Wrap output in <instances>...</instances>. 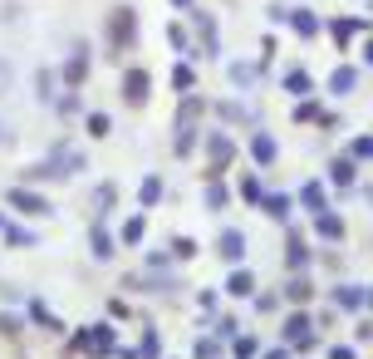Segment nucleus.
Here are the masks:
<instances>
[{
  "label": "nucleus",
  "mask_w": 373,
  "mask_h": 359,
  "mask_svg": "<svg viewBox=\"0 0 373 359\" xmlns=\"http://www.w3.org/2000/svg\"><path fill=\"white\" fill-rule=\"evenodd\" d=\"M128 40H133V15L113 10V45H128Z\"/></svg>",
  "instance_id": "f257e3e1"
},
{
  "label": "nucleus",
  "mask_w": 373,
  "mask_h": 359,
  "mask_svg": "<svg viewBox=\"0 0 373 359\" xmlns=\"http://www.w3.org/2000/svg\"><path fill=\"white\" fill-rule=\"evenodd\" d=\"M123 89H128V104H143V99H148V74H128Z\"/></svg>",
  "instance_id": "f03ea898"
},
{
  "label": "nucleus",
  "mask_w": 373,
  "mask_h": 359,
  "mask_svg": "<svg viewBox=\"0 0 373 359\" xmlns=\"http://www.w3.org/2000/svg\"><path fill=\"white\" fill-rule=\"evenodd\" d=\"M15 207H25V212H45V202L30 197V192H15Z\"/></svg>",
  "instance_id": "7ed1b4c3"
}]
</instances>
